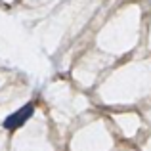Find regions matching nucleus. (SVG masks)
Here are the masks:
<instances>
[{
	"mask_svg": "<svg viewBox=\"0 0 151 151\" xmlns=\"http://www.w3.org/2000/svg\"><path fill=\"white\" fill-rule=\"evenodd\" d=\"M33 103H27V105H23L19 111H15V113H12L10 117H6V121H4V126H6L8 130H14L17 128V126H21L23 122L29 121V117L33 115Z\"/></svg>",
	"mask_w": 151,
	"mask_h": 151,
	"instance_id": "f257e3e1",
	"label": "nucleus"
}]
</instances>
